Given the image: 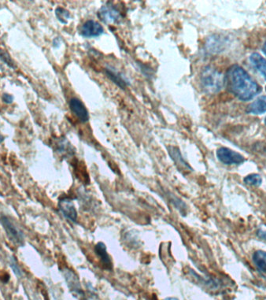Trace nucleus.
I'll return each mask as SVG.
<instances>
[{"mask_svg": "<svg viewBox=\"0 0 266 300\" xmlns=\"http://www.w3.org/2000/svg\"><path fill=\"white\" fill-rule=\"evenodd\" d=\"M103 27L93 20H87L82 28V35L84 37H97L103 33Z\"/></svg>", "mask_w": 266, "mask_h": 300, "instance_id": "nucleus-11", "label": "nucleus"}, {"mask_svg": "<svg viewBox=\"0 0 266 300\" xmlns=\"http://www.w3.org/2000/svg\"><path fill=\"white\" fill-rule=\"evenodd\" d=\"M266 111V96H261L250 103L246 108V112L251 115H261Z\"/></svg>", "mask_w": 266, "mask_h": 300, "instance_id": "nucleus-12", "label": "nucleus"}, {"mask_svg": "<svg viewBox=\"0 0 266 300\" xmlns=\"http://www.w3.org/2000/svg\"><path fill=\"white\" fill-rule=\"evenodd\" d=\"M253 261L258 270L266 273V251L258 250L253 255Z\"/></svg>", "mask_w": 266, "mask_h": 300, "instance_id": "nucleus-15", "label": "nucleus"}, {"mask_svg": "<svg viewBox=\"0 0 266 300\" xmlns=\"http://www.w3.org/2000/svg\"><path fill=\"white\" fill-rule=\"evenodd\" d=\"M0 222L9 239L15 245L22 246L24 244V234L22 231L14 222V220H11L8 217L2 216L0 219Z\"/></svg>", "mask_w": 266, "mask_h": 300, "instance_id": "nucleus-3", "label": "nucleus"}, {"mask_svg": "<svg viewBox=\"0 0 266 300\" xmlns=\"http://www.w3.org/2000/svg\"><path fill=\"white\" fill-rule=\"evenodd\" d=\"M63 274H64V277H65V280H66L70 292L80 300H84L85 294L83 292L82 284H81L79 278H78V275L76 274L75 272L73 271L71 269L65 268L63 270Z\"/></svg>", "mask_w": 266, "mask_h": 300, "instance_id": "nucleus-4", "label": "nucleus"}, {"mask_svg": "<svg viewBox=\"0 0 266 300\" xmlns=\"http://www.w3.org/2000/svg\"><path fill=\"white\" fill-rule=\"evenodd\" d=\"M55 15L58 20L62 24H67L68 20L70 19V13L63 7H57L55 10Z\"/></svg>", "mask_w": 266, "mask_h": 300, "instance_id": "nucleus-19", "label": "nucleus"}, {"mask_svg": "<svg viewBox=\"0 0 266 300\" xmlns=\"http://www.w3.org/2000/svg\"><path fill=\"white\" fill-rule=\"evenodd\" d=\"M202 86L207 93H216L224 85V77L220 72L211 66H206L200 76Z\"/></svg>", "mask_w": 266, "mask_h": 300, "instance_id": "nucleus-2", "label": "nucleus"}, {"mask_svg": "<svg viewBox=\"0 0 266 300\" xmlns=\"http://www.w3.org/2000/svg\"><path fill=\"white\" fill-rule=\"evenodd\" d=\"M55 149L57 150L59 153L65 155V156H71L72 155L75 153L74 148L65 139L59 140L56 143Z\"/></svg>", "mask_w": 266, "mask_h": 300, "instance_id": "nucleus-16", "label": "nucleus"}, {"mask_svg": "<svg viewBox=\"0 0 266 300\" xmlns=\"http://www.w3.org/2000/svg\"><path fill=\"white\" fill-rule=\"evenodd\" d=\"M168 152L171 159L174 161V163L177 165V169L182 173H187L188 171H193L191 165L187 163V161L184 160L181 151L177 147L174 146H169L167 147Z\"/></svg>", "mask_w": 266, "mask_h": 300, "instance_id": "nucleus-8", "label": "nucleus"}, {"mask_svg": "<svg viewBox=\"0 0 266 300\" xmlns=\"http://www.w3.org/2000/svg\"><path fill=\"white\" fill-rule=\"evenodd\" d=\"M224 84L228 92L242 101L251 100L262 90L247 72L238 65H232L227 70L224 77Z\"/></svg>", "mask_w": 266, "mask_h": 300, "instance_id": "nucleus-1", "label": "nucleus"}, {"mask_svg": "<svg viewBox=\"0 0 266 300\" xmlns=\"http://www.w3.org/2000/svg\"><path fill=\"white\" fill-rule=\"evenodd\" d=\"M265 124H266V119H265Z\"/></svg>", "mask_w": 266, "mask_h": 300, "instance_id": "nucleus-28", "label": "nucleus"}, {"mask_svg": "<svg viewBox=\"0 0 266 300\" xmlns=\"http://www.w3.org/2000/svg\"><path fill=\"white\" fill-rule=\"evenodd\" d=\"M106 74L114 84H116L121 88L124 89L126 86L128 85V83L125 81L124 78H122V75L115 70L107 68L106 70Z\"/></svg>", "mask_w": 266, "mask_h": 300, "instance_id": "nucleus-17", "label": "nucleus"}, {"mask_svg": "<svg viewBox=\"0 0 266 300\" xmlns=\"http://www.w3.org/2000/svg\"><path fill=\"white\" fill-rule=\"evenodd\" d=\"M124 239L125 240L126 243H128V245L132 246L133 247H136V245L139 246L138 237H136L132 231L125 233Z\"/></svg>", "mask_w": 266, "mask_h": 300, "instance_id": "nucleus-20", "label": "nucleus"}, {"mask_svg": "<svg viewBox=\"0 0 266 300\" xmlns=\"http://www.w3.org/2000/svg\"><path fill=\"white\" fill-rule=\"evenodd\" d=\"M164 196L167 200H169L171 204L174 206L175 208L177 209L179 211L180 214H181L182 216H186L187 215V206L184 202L183 200L178 198L177 196H175L171 192H165L164 193Z\"/></svg>", "mask_w": 266, "mask_h": 300, "instance_id": "nucleus-13", "label": "nucleus"}, {"mask_svg": "<svg viewBox=\"0 0 266 300\" xmlns=\"http://www.w3.org/2000/svg\"><path fill=\"white\" fill-rule=\"evenodd\" d=\"M59 208L63 216L65 217L67 220L73 223L78 221V211L76 209L75 205L70 199H60L59 202Z\"/></svg>", "mask_w": 266, "mask_h": 300, "instance_id": "nucleus-6", "label": "nucleus"}, {"mask_svg": "<svg viewBox=\"0 0 266 300\" xmlns=\"http://www.w3.org/2000/svg\"><path fill=\"white\" fill-rule=\"evenodd\" d=\"M69 108L82 122L89 120V114L83 102L78 98H72L69 101Z\"/></svg>", "mask_w": 266, "mask_h": 300, "instance_id": "nucleus-9", "label": "nucleus"}, {"mask_svg": "<svg viewBox=\"0 0 266 300\" xmlns=\"http://www.w3.org/2000/svg\"><path fill=\"white\" fill-rule=\"evenodd\" d=\"M262 51H263V53L266 55V42L264 43V45H263V47H262Z\"/></svg>", "mask_w": 266, "mask_h": 300, "instance_id": "nucleus-25", "label": "nucleus"}, {"mask_svg": "<svg viewBox=\"0 0 266 300\" xmlns=\"http://www.w3.org/2000/svg\"><path fill=\"white\" fill-rule=\"evenodd\" d=\"M2 101L6 103V104H11L14 102V96L9 93H4L2 96Z\"/></svg>", "mask_w": 266, "mask_h": 300, "instance_id": "nucleus-23", "label": "nucleus"}, {"mask_svg": "<svg viewBox=\"0 0 266 300\" xmlns=\"http://www.w3.org/2000/svg\"><path fill=\"white\" fill-rule=\"evenodd\" d=\"M217 157L220 161L225 165H240L245 161L242 155L227 147L219 148L217 151Z\"/></svg>", "mask_w": 266, "mask_h": 300, "instance_id": "nucleus-5", "label": "nucleus"}, {"mask_svg": "<svg viewBox=\"0 0 266 300\" xmlns=\"http://www.w3.org/2000/svg\"><path fill=\"white\" fill-rule=\"evenodd\" d=\"M9 264H10V266L11 267V269H12L14 273H15L16 277H18V278H21V277H22V271H21L20 268L19 267V265L17 263V261L15 257H13V256L10 257Z\"/></svg>", "mask_w": 266, "mask_h": 300, "instance_id": "nucleus-21", "label": "nucleus"}, {"mask_svg": "<svg viewBox=\"0 0 266 300\" xmlns=\"http://www.w3.org/2000/svg\"><path fill=\"white\" fill-rule=\"evenodd\" d=\"M0 60H2L3 62L8 65L10 68H14V62L10 59L8 54H6L4 51H1L0 50Z\"/></svg>", "mask_w": 266, "mask_h": 300, "instance_id": "nucleus-22", "label": "nucleus"}, {"mask_svg": "<svg viewBox=\"0 0 266 300\" xmlns=\"http://www.w3.org/2000/svg\"><path fill=\"white\" fill-rule=\"evenodd\" d=\"M3 140H4V137H3V136L1 135V134H0V144L2 143V142Z\"/></svg>", "mask_w": 266, "mask_h": 300, "instance_id": "nucleus-27", "label": "nucleus"}, {"mask_svg": "<svg viewBox=\"0 0 266 300\" xmlns=\"http://www.w3.org/2000/svg\"><path fill=\"white\" fill-rule=\"evenodd\" d=\"M257 236H258L260 239L266 241V231L263 230V229H259V230L257 232Z\"/></svg>", "mask_w": 266, "mask_h": 300, "instance_id": "nucleus-24", "label": "nucleus"}, {"mask_svg": "<svg viewBox=\"0 0 266 300\" xmlns=\"http://www.w3.org/2000/svg\"><path fill=\"white\" fill-rule=\"evenodd\" d=\"M250 61L252 65L258 70L266 80V60L259 54H252L250 56Z\"/></svg>", "mask_w": 266, "mask_h": 300, "instance_id": "nucleus-14", "label": "nucleus"}, {"mask_svg": "<svg viewBox=\"0 0 266 300\" xmlns=\"http://www.w3.org/2000/svg\"><path fill=\"white\" fill-rule=\"evenodd\" d=\"M95 253L97 255L98 259L100 260V263L102 264V267L104 270L112 271L113 270V262L110 255L107 253L106 246L102 242L99 243L95 246Z\"/></svg>", "mask_w": 266, "mask_h": 300, "instance_id": "nucleus-10", "label": "nucleus"}, {"mask_svg": "<svg viewBox=\"0 0 266 300\" xmlns=\"http://www.w3.org/2000/svg\"><path fill=\"white\" fill-rule=\"evenodd\" d=\"M163 300H179L178 299L174 298V297H168V298L164 299Z\"/></svg>", "mask_w": 266, "mask_h": 300, "instance_id": "nucleus-26", "label": "nucleus"}, {"mask_svg": "<svg viewBox=\"0 0 266 300\" xmlns=\"http://www.w3.org/2000/svg\"><path fill=\"white\" fill-rule=\"evenodd\" d=\"M99 18L105 23H118L122 20V15L118 9L107 5L101 7L99 13Z\"/></svg>", "mask_w": 266, "mask_h": 300, "instance_id": "nucleus-7", "label": "nucleus"}, {"mask_svg": "<svg viewBox=\"0 0 266 300\" xmlns=\"http://www.w3.org/2000/svg\"><path fill=\"white\" fill-rule=\"evenodd\" d=\"M244 181L247 185L258 187V186H260L262 184V179L260 175L256 174H252L245 177Z\"/></svg>", "mask_w": 266, "mask_h": 300, "instance_id": "nucleus-18", "label": "nucleus"}]
</instances>
